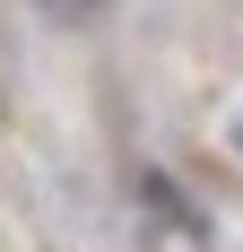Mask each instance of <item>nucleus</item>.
Returning a JSON list of instances; mask_svg holds the SVG:
<instances>
[{"label":"nucleus","instance_id":"2","mask_svg":"<svg viewBox=\"0 0 243 252\" xmlns=\"http://www.w3.org/2000/svg\"><path fill=\"white\" fill-rule=\"evenodd\" d=\"M61 9H104V0H61Z\"/></svg>","mask_w":243,"mask_h":252},{"label":"nucleus","instance_id":"1","mask_svg":"<svg viewBox=\"0 0 243 252\" xmlns=\"http://www.w3.org/2000/svg\"><path fill=\"white\" fill-rule=\"evenodd\" d=\"M139 209H148V252H209V226H200V209L174 191L156 165H139Z\"/></svg>","mask_w":243,"mask_h":252}]
</instances>
